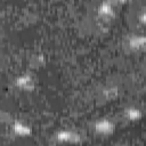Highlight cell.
<instances>
[{"label": "cell", "mask_w": 146, "mask_h": 146, "mask_svg": "<svg viewBox=\"0 0 146 146\" xmlns=\"http://www.w3.org/2000/svg\"><path fill=\"white\" fill-rule=\"evenodd\" d=\"M103 95H104V97H105L106 99H110V100H111V99H114V98H116L117 95H119V89H117L116 87H108V88L104 89Z\"/></svg>", "instance_id": "obj_8"}, {"label": "cell", "mask_w": 146, "mask_h": 146, "mask_svg": "<svg viewBox=\"0 0 146 146\" xmlns=\"http://www.w3.org/2000/svg\"><path fill=\"white\" fill-rule=\"evenodd\" d=\"M11 129L18 137H29L32 135V128L22 121H15L11 125Z\"/></svg>", "instance_id": "obj_5"}, {"label": "cell", "mask_w": 146, "mask_h": 146, "mask_svg": "<svg viewBox=\"0 0 146 146\" xmlns=\"http://www.w3.org/2000/svg\"><path fill=\"white\" fill-rule=\"evenodd\" d=\"M15 84L16 87H18L22 90H26V91H32L35 88V82L34 79L31 74L29 73H24L22 75H19L18 78H16L15 80Z\"/></svg>", "instance_id": "obj_3"}, {"label": "cell", "mask_w": 146, "mask_h": 146, "mask_svg": "<svg viewBox=\"0 0 146 146\" xmlns=\"http://www.w3.org/2000/svg\"><path fill=\"white\" fill-rule=\"evenodd\" d=\"M56 139L59 143H66V144H79L81 143V137L79 133L72 131V130H59L56 133Z\"/></svg>", "instance_id": "obj_2"}, {"label": "cell", "mask_w": 146, "mask_h": 146, "mask_svg": "<svg viewBox=\"0 0 146 146\" xmlns=\"http://www.w3.org/2000/svg\"><path fill=\"white\" fill-rule=\"evenodd\" d=\"M124 116L129 121H138L143 116V112L137 107H128L124 110Z\"/></svg>", "instance_id": "obj_7"}, {"label": "cell", "mask_w": 146, "mask_h": 146, "mask_svg": "<svg viewBox=\"0 0 146 146\" xmlns=\"http://www.w3.org/2000/svg\"><path fill=\"white\" fill-rule=\"evenodd\" d=\"M94 129L98 135L108 136V135H112L114 132L115 124L108 119H99V120H97L95 122Z\"/></svg>", "instance_id": "obj_1"}, {"label": "cell", "mask_w": 146, "mask_h": 146, "mask_svg": "<svg viewBox=\"0 0 146 146\" xmlns=\"http://www.w3.org/2000/svg\"><path fill=\"white\" fill-rule=\"evenodd\" d=\"M139 22L143 24H146V10H144L140 15H139Z\"/></svg>", "instance_id": "obj_9"}, {"label": "cell", "mask_w": 146, "mask_h": 146, "mask_svg": "<svg viewBox=\"0 0 146 146\" xmlns=\"http://www.w3.org/2000/svg\"><path fill=\"white\" fill-rule=\"evenodd\" d=\"M128 46L132 50H141L146 48V35L135 34L128 39Z\"/></svg>", "instance_id": "obj_4"}, {"label": "cell", "mask_w": 146, "mask_h": 146, "mask_svg": "<svg viewBox=\"0 0 146 146\" xmlns=\"http://www.w3.org/2000/svg\"><path fill=\"white\" fill-rule=\"evenodd\" d=\"M97 14L99 17L104 19H110L114 16V9L112 7V3L110 1H103L98 8H97Z\"/></svg>", "instance_id": "obj_6"}, {"label": "cell", "mask_w": 146, "mask_h": 146, "mask_svg": "<svg viewBox=\"0 0 146 146\" xmlns=\"http://www.w3.org/2000/svg\"><path fill=\"white\" fill-rule=\"evenodd\" d=\"M117 1H119V2H121V3H123V2H127L128 0H117Z\"/></svg>", "instance_id": "obj_10"}]
</instances>
